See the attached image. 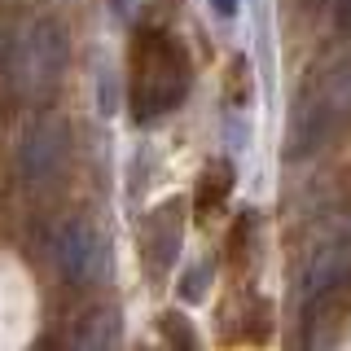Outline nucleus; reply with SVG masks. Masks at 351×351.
Listing matches in <instances>:
<instances>
[{
  "label": "nucleus",
  "instance_id": "nucleus-3",
  "mask_svg": "<svg viewBox=\"0 0 351 351\" xmlns=\"http://www.w3.org/2000/svg\"><path fill=\"white\" fill-rule=\"evenodd\" d=\"M237 5H241V0H211V9H215L219 18H233V14H237Z\"/></svg>",
  "mask_w": 351,
  "mask_h": 351
},
{
  "label": "nucleus",
  "instance_id": "nucleus-1",
  "mask_svg": "<svg viewBox=\"0 0 351 351\" xmlns=\"http://www.w3.org/2000/svg\"><path fill=\"white\" fill-rule=\"evenodd\" d=\"M136 80H132V101H136V119H158L184 97L189 88V62L184 49L162 31H145L132 53Z\"/></svg>",
  "mask_w": 351,
  "mask_h": 351
},
{
  "label": "nucleus",
  "instance_id": "nucleus-2",
  "mask_svg": "<svg viewBox=\"0 0 351 351\" xmlns=\"http://www.w3.org/2000/svg\"><path fill=\"white\" fill-rule=\"evenodd\" d=\"M53 259H58L62 277L71 285H84L101 268V241H97V233L84 219H71V224H62L58 237H53Z\"/></svg>",
  "mask_w": 351,
  "mask_h": 351
}]
</instances>
